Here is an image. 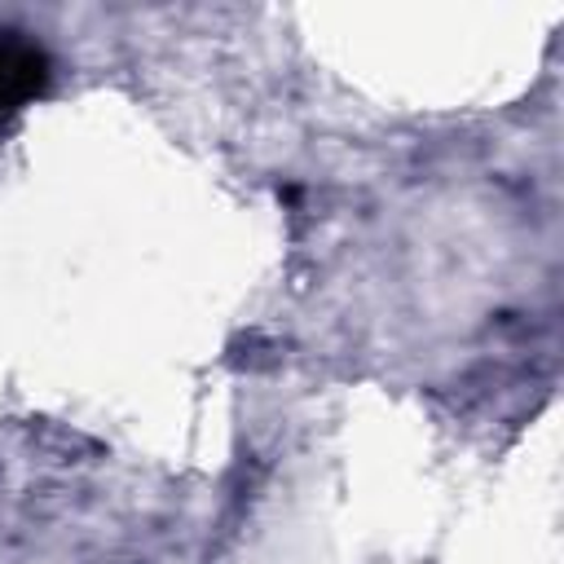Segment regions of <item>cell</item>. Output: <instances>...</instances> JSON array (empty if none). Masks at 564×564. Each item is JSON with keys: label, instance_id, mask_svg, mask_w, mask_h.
I'll use <instances>...</instances> for the list:
<instances>
[{"label": "cell", "instance_id": "obj_1", "mask_svg": "<svg viewBox=\"0 0 564 564\" xmlns=\"http://www.w3.org/2000/svg\"><path fill=\"white\" fill-rule=\"evenodd\" d=\"M48 79V57L18 40V35H0V123L9 115H18Z\"/></svg>", "mask_w": 564, "mask_h": 564}]
</instances>
